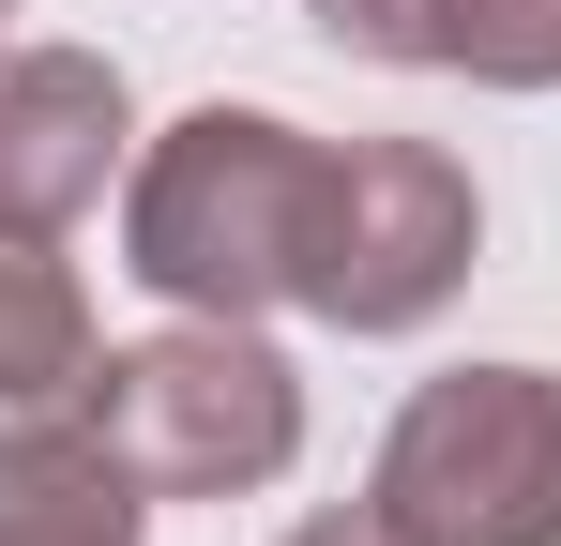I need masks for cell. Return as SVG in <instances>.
Returning <instances> with one entry per match:
<instances>
[{
  "mask_svg": "<svg viewBox=\"0 0 561 546\" xmlns=\"http://www.w3.org/2000/svg\"><path fill=\"white\" fill-rule=\"evenodd\" d=\"M319 152L274 106H197L168 122L137 182H122V273L183 319H259V304H304V228H319Z\"/></svg>",
  "mask_w": 561,
  "mask_h": 546,
  "instance_id": "1",
  "label": "cell"
},
{
  "mask_svg": "<svg viewBox=\"0 0 561 546\" xmlns=\"http://www.w3.org/2000/svg\"><path fill=\"white\" fill-rule=\"evenodd\" d=\"M92 455L137 501H228L304 455V379L259 350V319H183L152 350H106L92 379Z\"/></svg>",
  "mask_w": 561,
  "mask_h": 546,
  "instance_id": "2",
  "label": "cell"
},
{
  "mask_svg": "<svg viewBox=\"0 0 561 546\" xmlns=\"http://www.w3.org/2000/svg\"><path fill=\"white\" fill-rule=\"evenodd\" d=\"M379 516L410 546H561V364H456L394 410Z\"/></svg>",
  "mask_w": 561,
  "mask_h": 546,
  "instance_id": "3",
  "label": "cell"
},
{
  "mask_svg": "<svg viewBox=\"0 0 561 546\" xmlns=\"http://www.w3.org/2000/svg\"><path fill=\"white\" fill-rule=\"evenodd\" d=\"M485 197L440 137H334L319 152V228H304V319L334 334H410L470 288Z\"/></svg>",
  "mask_w": 561,
  "mask_h": 546,
  "instance_id": "4",
  "label": "cell"
},
{
  "mask_svg": "<svg viewBox=\"0 0 561 546\" xmlns=\"http://www.w3.org/2000/svg\"><path fill=\"white\" fill-rule=\"evenodd\" d=\"M137 137L122 106V61L92 46H15L0 61V228H77Z\"/></svg>",
  "mask_w": 561,
  "mask_h": 546,
  "instance_id": "5",
  "label": "cell"
},
{
  "mask_svg": "<svg viewBox=\"0 0 561 546\" xmlns=\"http://www.w3.org/2000/svg\"><path fill=\"white\" fill-rule=\"evenodd\" d=\"M92 379H106V334L61 228H0V470L92 441Z\"/></svg>",
  "mask_w": 561,
  "mask_h": 546,
  "instance_id": "6",
  "label": "cell"
},
{
  "mask_svg": "<svg viewBox=\"0 0 561 546\" xmlns=\"http://www.w3.org/2000/svg\"><path fill=\"white\" fill-rule=\"evenodd\" d=\"M137 516H152V501H137L92 441L15 455V470H0V546H137Z\"/></svg>",
  "mask_w": 561,
  "mask_h": 546,
  "instance_id": "7",
  "label": "cell"
},
{
  "mask_svg": "<svg viewBox=\"0 0 561 546\" xmlns=\"http://www.w3.org/2000/svg\"><path fill=\"white\" fill-rule=\"evenodd\" d=\"M440 77L561 91V0H456V15H440Z\"/></svg>",
  "mask_w": 561,
  "mask_h": 546,
  "instance_id": "8",
  "label": "cell"
},
{
  "mask_svg": "<svg viewBox=\"0 0 561 546\" xmlns=\"http://www.w3.org/2000/svg\"><path fill=\"white\" fill-rule=\"evenodd\" d=\"M304 15H319L350 61H440V15H456V0H304Z\"/></svg>",
  "mask_w": 561,
  "mask_h": 546,
  "instance_id": "9",
  "label": "cell"
},
{
  "mask_svg": "<svg viewBox=\"0 0 561 546\" xmlns=\"http://www.w3.org/2000/svg\"><path fill=\"white\" fill-rule=\"evenodd\" d=\"M288 546H410V532H394L379 501H350V516H304V532H288Z\"/></svg>",
  "mask_w": 561,
  "mask_h": 546,
  "instance_id": "10",
  "label": "cell"
},
{
  "mask_svg": "<svg viewBox=\"0 0 561 546\" xmlns=\"http://www.w3.org/2000/svg\"><path fill=\"white\" fill-rule=\"evenodd\" d=\"M0 31H15V0H0Z\"/></svg>",
  "mask_w": 561,
  "mask_h": 546,
  "instance_id": "11",
  "label": "cell"
}]
</instances>
